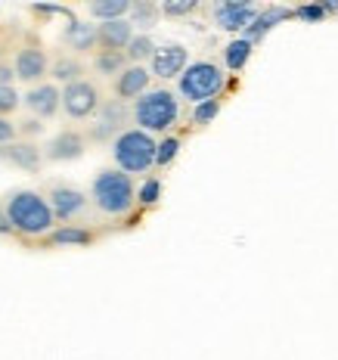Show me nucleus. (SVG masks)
Returning <instances> with one entry per match:
<instances>
[{"instance_id":"nucleus-1","label":"nucleus","mask_w":338,"mask_h":360,"mask_svg":"<svg viewBox=\"0 0 338 360\" xmlns=\"http://www.w3.org/2000/svg\"><path fill=\"white\" fill-rule=\"evenodd\" d=\"M6 221L13 230L28 236H41L53 227V212H50V202L41 199L32 190H19L13 193L6 202Z\"/></svg>"},{"instance_id":"nucleus-2","label":"nucleus","mask_w":338,"mask_h":360,"mask_svg":"<svg viewBox=\"0 0 338 360\" xmlns=\"http://www.w3.org/2000/svg\"><path fill=\"white\" fill-rule=\"evenodd\" d=\"M112 153H115L118 168H122L127 177H131V174H143V171H149L155 165V140L149 137L146 131L134 127V131H122V134H118Z\"/></svg>"},{"instance_id":"nucleus-3","label":"nucleus","mask_w":338,"mask_h":360,"mask_svg":"<svg viewBox=\"0 0 338 360\" xmlns=\"http://www.w3.org/2000/svg\"><path fill=\"white\" fill-rule=\"evenodd\" d=\"M180 115V103L171 90H146L134 106V118H137L140 131H168Z\"/></svg>"},{"instance_id":"nucleus-4","label":"nucleus","mask_w":338,"mask_h":360,"mask_svg":"<svg viewBox=\"0 0 338 360\" xmlns=\"http://www.w3.org/2000/svg\"><path fill=\"white\" fill-rule=\"evenodd\" d=\"M93 202L106 214H127L134 208V184L124 171H100L93 180Z\"/></svg>"},{"instance_id":"nucleus-5","label":"nucleus","mask_w":338,"mask_h":360,"mask_svg":"<svg viewBox=\"0 0 338 360\" xmlns=\"http://www.w3.org/2000/svg\"><path fill=\"white\" fill-rule=\"evenodd\" d=\"M223 84H227V78H223L221 65H214V63H193L180 75V94H183L186 100H193L196 106L214 100L223 90Z\"/></svg>"},{"instance_id":"nucleus-6","label":"nucleus","mask_w":338,"mask_h":360,"mask_svg":"<svg viewBox=\"0 0 338 360\" xmlns=\"http://www.w3.org/2000/svg\"><path fill=\"white\" fill-rule=\"evenodd\" d=\"M59 103L69 112V118H87L100 109V94H96V87L90 81H74L59 94Z\"/></svg>"},{"instance_id":"nucleus-7","label":"nucleus","mask_w":338,"mask_h":360,"mask_svg":"<svg viewBox=\"0 0 338 360\" xmlns=\"http://www.w3.org/2000/svg\"><path fill=\"white\" fill-rule=\"evenodd\" d=\"M214 16H217V25L223 32H245L252 25V19L258 16V6L245 4V0H223V4L214 6Z\"/></svg>"},{"instance_id":"nucleus-8","label":"nucleus","mask_w":338,"mask_h":360,"mask_svg":"<svg viewBox=\"0 0 338 360\" xmlns=\"http://www.w3.org/2000/svg\"><path fill=\"white\" fill-rule=\"evenodd\" d=\"M186 69V47L168 44V47H155L152 53V75L155 78H177Z\"/></svg>"},{"instance_id":"nucleus-9","label":"nucleus","mask_w":338,"mask_h":360,"mask_svg":"<svg viewBox=\"0 0 338 360\" xmlns=\"http://www.w3.org/2000/svg\"><path fill=\"white\" fill-rule=\"evenodd\" d=\"M84 205H87L84 193L72 190V186H53V193H50V212H53V217H63V221L81 214Z\"/></svg>"},{"instance_id":"nucleus-10","label":"nucleus","mask_w":338,"mask_h":360,"mask_svg":"<svg viewBox=\"0 0 338 360\" xmlns=\"http://www.w3.org/2000/svg\"><path fill=\"white\" fill-rule=\"evenodd\" d=\"M81 153H84V137L74 134V131L56 134V137L47 143V159L50 162H72V159H81Z\"/></svg>"},{"instance_id":"nucleus-11","label":"nucleus","mask_w":338,"mask_h":360,"mask_svg":"<svg viewBox=\"0 0 338 360\" xmlns=\"http://www.w3.org/2000/svg\"><path fill=\"white\" fill-rule=\"evenodd\" d=\"M131 37H134V25L127 19H112L96 28V41L106 50H115V53H122V47L131 44Z\"/></svg>"},{"instance_id":"nucleus-12","label":"nucleus","mask_w":338,"mask_h":360,"mask_svg":"<svg viewBox=\"0 0 338 360\" xmlns=\"http://www.w3.org/2000/svg\"><path fill=\"white\" fill-rule=\"evenodd\" d=\"M289 16H292L289 6H264V10H258V16L252 19L249 28H245V41L249 44L261 41L264 34H270V28H273L276 22H285Z\"/></svg>"},{"instance_id":"nucleus-13","label":"nucleus","mask_w":338,"mask_h":360,"mask_svg":"<svg viewBox=\"0 0 338 360\" xmlns=\"http://www.w3.org/2000/svg\"><path fill=\"white\" fill-rule=\"evenodd\" d=\"M0 159L16 165L22 171H37L41 168V149L32 143H4L0 146Z\"/></svg>"},{"instance_id":"nucleus-14","label":"nucleus","mask_w":338,"mask_h":360,"mask_svg":"<svg viewBox=\"0 0 338 360\" xmlns=\"http://www.w3.org/2000/svg\"><path fill=\"white\" fill-rule=\"evenodd\" d=\"M149 78H152V75L143 69V65H131V69H124L122 75H118V84H115L118 96H122V100H134V96H137L140 100V96L146 94V87H149Z\"/></svg>"},{"instance_id":"nucleus-15","label":"nucleus","mask_w":338,"mask_h":360,"mask_svg":"<svg viewBox=\"0 0 338 360\" xmlns=\"http://www.w3.org/2000/svg\"><path fill=\"white\" fill-rule=\"evenodd\" d=\"M25 106L34 112V115L47 118V115H56L59 109V90L53 84H41L34 90H28L25 94Z\"/></svg>"},{"instance_id":"nucleus-16","label":"nucleus","mask_w":338,"mask_h":360,"mask_svg":"<svg viewBox=\"0 0 338 360\" xmlns=\"http://www.w3.org/2000/svg\"><path fill=\"white\" fill-rule=\"evenodd\" d=\"M44 72H47V56H44V50H37V47L19 50V56H16V78L37 81Z\"/></svg>"},{"instance_id":"nucleus-17","label":"nucleus","mask_w":338,"mask_h":360,"mask_svg":"<svg viewBox=\"0 0 338 360\" xmlns=\"http://www.w3.org/2000/svg\"><path fill=\"white\" fill-rule=\"evenodd\" d=\"M122 124H124V106L118 100L115 103H106V106H103L100 122H96V127H93V137L96 140H106L115 131H122Z\"/></svg>"},{"instance_id":"nucleus-18","label":"nucleus","mask_w":338,"mask_h":360,"mask_svg":"<svg viewBox=\"0 0 338 360\" xmlns=\"http://www.w3.org/2000/svg\"><path fill=\"white\" fill-rule=\"evenodd\" d=\"M65 44H69V47H74V50H90V47L96 44V28L87 25V22L72 19L69 28H65Z\"/></svg>"},{"instance_id":"nucleus-19","label":"nucleus","mask_w":338,"mask_h":360,"mask_svg":"<svg viewBox=\"0 0 338 360\" xmlns=\"http://www.w3.org/2000/svg\"><path fill=\"white\" fill-rule=\"evenodd\" d=\"M249 56H252V44L245 41V37H236V41H230V44H227V50H223V63H227V69H230V72L245 69Z\"/></svg>"},{"instance_id":"nucleus-20","label":"nucleus","mask_w":338,"mask_h":360,"mask_svg":"<svg viewBox=\"0 0 338 360\" xmlns=\"http://www.w3.org/2000/svg\"><path fill=\"white\" fill-rule=\"evenodd\" d=\"M90 13L103 22L124 19V13H131V4L127 0H96V4H90Z\"/></svg>"},{"instance_id":"nucleus-21","label":"nucleus","mask_w":338,"mask_h":360,"mask_svg":"<svg viewBox=\"0 0 338 360\" xmlns=\"http://www.w3.org/2000/svg\"><path fill=\"white\" fill-rule=\"evenodd\" d=\"M131 16H134L131 25L152 28V25H155V19H159V6L149 4V0H140V4H131Z\"/></svg>"},{"instance_id":"nucleus-22","label":"nucleus","mask_w":338,"mask_h":360,"mask_svg":"<svg viewBox=\"0 0 338 360\" xmlns=\"http://www.w3.org/2000/svg\"><path fill=\"white\" fill-rule=\"evenodd\" d=\"M50 243L53 245H87L90 233L87 230H81V227H63V230H56V233L50 236Z\"/></svg>"},{"instance_id":"nucleus-23","label":"nucleus","mask_w":338,"mask_h":360,"mask_svg":"<svg viewBox=\"0 0 338 360\" xmlns=\"http://www.w3.org/2000/svg\"><path fill=\"white\" fill-rule=\"evenodd\" d=\"M152 53H155V44H152V37H146V34L131 37V44H127V59H134V63L149 59Z\"/></svg>"},{"instance_id":"nucleus-24","label":"nucleus","mask_w":338,"mask_h":360,"mask_svg":"<svg viewBox=\"0 0 338 360\" xmlns=\"http://www.w3.org/2000/svg\"><path fill=\"white\" fill-rule=\"evenodd\" d=\"M96 69L103 75H122L124 72V53H115V50H103L96 56Z\"/></svg>"},{"instance_id":"nucleus-25","label":"nucleus","mask_w":338,"mask_h":360,"mask_svg":"<svg viewBox=\"0 0 338 360\" xmlns=\"http://www.w3.org/2000/svg\"><path fill=\"white\" fill-rule=\"evenodd\" d=\"M177 153H180V140L177 137H168V140H162V143H155V165H171L177 159Z\"/></svg>"},{"instance_id":"nucleus-26","label":"nucleus","mask_w":338,"mask_h":360,"mask_svg":"<svg viewBox=\"0 0 338 360\" xmlns=\"http://www.w3.org/2000/svg\"><path fill=\"white\" fill-rule=\"evenodd\" d=\"M78 75H81V63H74V59H59V63L53 65V78H59V81L74 84V81H81Z\"/></svg>"},{"instance_id":"nucleus-27","label":"nucleus","mask_w":338,"mask_h":360,"mask_svg":"<svg viewBox=\"0 0 338 360\" xmlns=\"http://www.w3.org/2000/svg\"><path fill=\"white\" fill-rule=\"evenodd\" d=\"M217 112H221V103L217 100H208V103H199L196 112H193V122L196 124H208L217 118Z\"/></svg>"},{"instance_id":"nucleus-28","label":"nucleus","mask_w":338,"mask_h":360,"mask_svg":"<svg viewBox=\"0 0 338 360\" xmlns=\"http://www.w3.org/2000/svg\"><path fill=\"white\" fill-rule=\"evenodd\" d=\"M159 196H162V184L152 177V180H146V184L140 186V193L134 199H140L143 205H152V202H159Z\"/></svg>"},{"instance_id":"nucleus-29","label":"nucleus","mask_w":338,"mask_h":360,"mask_svg":"<svg viewBox=\"0 0 338 360\" xmlns=\"http://www.w3.org/2000/svg\"><path fill=\"white\" fill-rule=\"evenodd\" d=\"M292 16H298V19H304V22H320L326 13H323L320 4H301L298 10H292Z\"/></svg>"},{"instance_id":"nucleus-30","label":"nucleus","mask_w":338,"mask_h":360,"mask_svg":"<svg viewBox=\"0 0 338 360\" xmlns=\"http://www.w3.org/2000/svg\"><path fill=\"white\" fill-rule=\"evenodd\" d=\"M162 10L168 13V16H186V13L196 10V0H168Z\"/></svg>"},{"instance_id":"nucleus-31","label":"nucleus","mask_w":338,"mask_h":360,"mask_svg":"<svg viewBox=\"0 0 338 360\" xmlns=\"http://www.w3.org/2000/svg\"><path fill=\"white\" fill-rule=\"evenodd\" d=\"M19 106V94L13 87H0V118L6 115V112H13Z\"/></svg>"},{"instance_id":"nucleus-32","label":"nucleus","mask_w":338,"mask_h":360,"mask_svg":"<svg viewBox=\"0 0 338 360\" xmlns=\"http://www.w3.org/2000/svg\"><path fill=\"white\" fill-rule=\"evenodd\" d=\"M13 137H16V124H13V122H6V118H0V146H4V143H10Z\"/></svg>"},{"instance_id":"nucleus-33","label":"nucleus","mask_w":338,"mask_h":360,"mask_svg":"<svg viewBox=\"0 0 338 360\" xmlns=\"http://www.w3.org/2000/svg\"><path fill=\"white\" fill-rule=\"evenodd\" d=\"M34 13H44V16H56V13H63V16H69L65 6H34Z\"/></svg>"},{"instance_id":"nucleus-34","label":"nucleus","mask_w":338,"mask_h":360,"mask_svg":"<svg viewBox=\"0 0 338 360\" xmlns=\"http://www.w3.org/2000/svg\"><path fill=\"white\" fill-rule=\"evenodd\" d=\"M10 81H13V69L0 65V87H10Z\"/></svg>"},{"instance_id":"nucleus-35","label":"nucleus","mask_w":338,"mask_h":360,"mask_svg":"<svg viewBox=\"0 0 338 360\" xmlns=\"http://www.w3.org/2000/svg\"><path fill=\"white\" fill-rule=\"evenodd\" d=\"M22 131H25V134H41V124H37V122H25V124H22Z\"/></svg>"},{"instance_id":"nucleus-36","label":"nucleus","mask_w":338,"mask_h":360,"mask_svg":"<svg viewBox=\"0 0 338 360\" xmlns=\"http://www.w3.org/2000/svg\"><path fill=\"white\" fill-rule=\"evenodd\" d=\"M10 230H13V227H10V221H6V214L0 212V233H10Z\"/></svg>"}]
</instances>
